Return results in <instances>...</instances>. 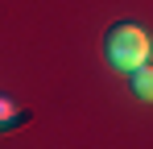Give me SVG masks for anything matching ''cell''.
I'll return each mask as SVG.
<instances>
[{
  "label": "cell",
  "instance_id": "1",
  "mask_svg": "<svg viewBox=\"0 0 153 149\" xmlns=\"http://www.w3.org/2000/svg\"><path fill=\"white\" fill-rule=\"evenodd\" d=\"M103 58H108L112 71H120V74H132L137 66H145V58H149L145 29L132 25V21H116L103 33Z\"/></svg>",
  "mask_w": 153,
  "mask_h": 149
},
{
  "label": "cell",
  "instance_id": "3",
  "mask_svg": "<svg viewBox=\"0 0 153 149\" xmlns=\"http://www.w3.org/2000/svg\"><path fill=\"white\" fill-rule=\"evenodd\" d=\"M33 120V112H21L13 99H4L0 95V133H8V128H21V124Z\"/></svg>",
  "mask_w": 153,
  "mask_h": 149
},
{
  "label": "cell",
  "instance_id": "2",
  "mask_svg": "<svg viewBox=\"0 0 153 149\" xmlns=\"http://www.w3.org/2000/svg\"><path fill=\"white\" fill-rule=\"evenodd\" d=\"M128 91L141 99V104H153V66H137L128 74Z\"/></svg>",
  "mask_w": 153,
  "mask_h": 149
}]
</instances>
